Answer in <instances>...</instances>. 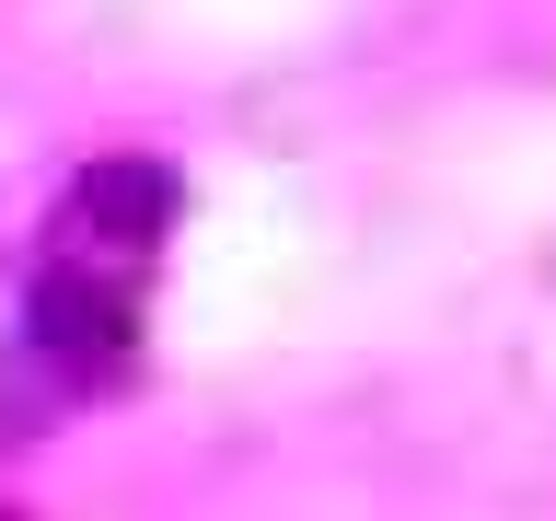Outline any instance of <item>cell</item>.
Returning a JSON list of instances; mask_svg holds the SVG:
<instances>
[{"mask_svg": "<svg viewBox=\"0 0 556 521\" xmlns=\"http://www.w3.org/2000/svg\"><path fill=\"white\" fill-rule=\"evenodd\" d=\"M24 336L35 359H59V371H116L139 347V302H128V278H93V267H47L35 278V302H24Z\"/></svg>", "mask_w": 556, "mask_h": 521, "instance_id": "cell-1", "label": "cell"}, {"mask_svg": "<svg viewBox=\"0 0 556 521\" xmlns=\"http://www.w3.org/2000/svg\"><path fill=\"white\" fill-rule=\"evenodd\" d=\"M59 232L70 243H104V255H151V243L174 232V174L163 163H93L81 186H70Z\"/></svg>", "mask_w": 556, "mask_h": 521, "instance_id": "cell-2", "label": "cell"}]
</instances>
